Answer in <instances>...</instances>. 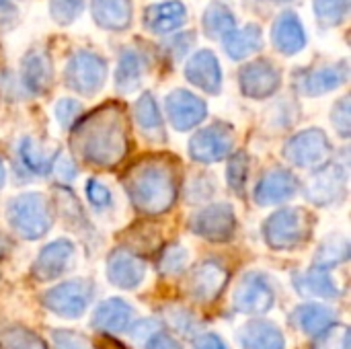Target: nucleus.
Masks as SVG:
<instances>
[{
  "mask_svg": "<svg viewBox=\"0 0 351 349\" xmlns=\"http://www.w3.org/2000/svg\"><path fill=\"white\" fill-rule=\"evenodd\" d=\"M70 144L80 154V158L93 167H117L128 152V128L123 109L111 103L93 111L72 130Z\"/></svg>",
  "mask_w": 351,
  "mask_h": 349,
  "instance_id": "nucleus-1",
  "label": "nucleus"
},
{
  "mask_svg": "<svg viewBox=\"0 0 351 349\" xmlns=\"http://www.w3.org/2000/svg\"><path fill=\"white\" fill-rule=\"evenodd\" d=\"M177 171L167 158H144L125 175V191L144 216H160L175 206Z\"/></svg>",
  "mask_w": 351,
  "mask_h": 349,
  "instance_id": "nucleus-2",
  "label": "nucleus"
},
{
  "mask_svg": "<svg viewBox=\"0 0 351 349\" xmlns=\"http://www.w3.org/2000/svg\"><path fill=\"white\" fill-rule=\"evenodd\" d=\"M6 218L10 228L25 241H37L53 226V206L41 193H23L8 202Z\"/></svg>",
  "mask_w": 351,
  "mask_h": 349,
  "instance_id": "nucleus-3",
  "label": "nucleus"
},
{
  "mask_svg": "<svg viewBox=\"0 0 351 349\" xmlns=\"http://www.w3.org/2000/svg\"><path fill=\"white\" fill-rule=\"evenodd\" d=\"M315 218L302 208H284L263 222V239L274 251H294L313 237Z\"/></svg>",
  "mask_w": 351,
  "mask_h": 349,
  "instance_id": "nucleus-4",
  "label": "nucleus"
},
{
  "mask_svg": "<svg viewBox=\"0 0 351 349\" xmlns=\"http://www.w3.org/2000/svg\"><path fill=\"white\" fill-rule=\"evenodd\" d=\"M95 296V284L86 278H72L41 294V304L49 313L62 319H80L90 306Z\"/></svg>",
  "mask_w": 351,
  "mask_h": 349,
  "instance_id": "nucleus-5",
  "label": "nucleus"
},
{
  "mask_svg": "<svg viewBox=\"0 0 351 349\" xmlns=\"http://www.w3.org/2000/svg\"><path fill=\"white\" fill-rule=\"evenodd\" d=\"M228 282V267L218 259H206L189 269L185 280V294L197 304H212L222 296Z\"/></svg>",
  "mask_w": 351,
  "mask_h": 349,
  "instance_id": "nucleus-6",
  "label": "nucleus"
},
{
  "mask_svg": "<svg viewBox=\"0 0 351 349\" xmlns=\"http://www.w3.org/2000/svg\"><path fill=\"white\" fill-rule=\"evenodd\" d=\"M234 311L249 315V317H261L276 304V290L267 276L261 272H249L245 274L232 294Z\"/></svg>",
  "mask_w": 351,
  "mask_h": 349,
  "instance_id": "nucleus-7",
  "label": "nucleus"
},
{
  "mask_svg": "<svg viewBox=\"0 0 351 349\" xmlns=\"http://www.w3.org/2000/svg\"><path fill=\"white\" fill-rule=\"evenodd\" d=\"M331 142L323 130H304L292 136L284 146V158L300 169H319L331 158Z\"/></svg>",
  "mask_w": 351,
  "mask_h": 349,
  "instance_id": "nucleus-8",
  "label": "nucleus"
},
{
  "mask_svg": "<svg viewBox=\"0 0 351 349\" xmlns=\"http://www.w3.org/2000/svg\"><path fill=\"white\" fill-rule=\"evenodd\" d=\"M66 84L84 97L99 93L107 78V62L95 51H78L68 60L64 72Z\"/></svg>",
  "mask_w": 351,
  "mask_h": 349,
  "instance_id": "nucleus-9",
  "label": "nucleus"
},
{
  "mask_svg": "<svg viewBox=\"0 0 351 349\" xmlns=\"http://www.w3.org/2000/svg\"><path fill=\"white\" fill-rule=\"evenodd\" d=\"M348 191V173L341 165H323L306 181L304 195L311 204L327 208L343 202Z\"/></svg>",
  "mask_w": 351,
  "mask_h": 349,
  "instance_id": "nucleus-10",
  "label": "nucleus"
},
{
  "mask_svg": "<svg viewBox=\"0 0 351 349\" xmlns=\"http://www.w3.org/2000/svg\"><path fill=\"white\" fill-rule=\"evenodd\" d=\"M234 146V132L228 123L216 121L199 130L189 142V154L193 160L210 165L226 158Z\"/></svg>",
  "mask_w": 351,
  "mask_h": 349,
  "instance_id": "nucleus-11",
  "label": "nucleus"
},
{
  "mask_svg": "<svg viewBox=\"0 0 351 349\" xmlns=\"http://www.w3.org/2000/svg\"><path fill=\"white\" fill-rule=\"evenodd\" d=\"M189 228L210 243H228L237 232V216L232 206L212 204L189 220Z\"/></svg>",
  "mask_w": 351,
  "mask_h": 349,
  "instance_id": "nucleus-12",
  "label": "nucleus"
},
{
  "mask_svg": "<svg viewBox=\"0 0 351 349\" xmlns=\"http://www.w3.org/2000/svg\"><path fill=\"white\" fill-rule=\"evenodd\" d=\"M74 257H76L74 243L68 239H58L39 251V255L31 265V278L39 284L53 282L72 269Z\"/></svg>",
  "mask_w": 351,
  "mask_h": 349,
  "instance_id": "nucleus-13",
  "label": "nucleus"
},
{
  "mask_svg": "<svg viewBox=\"0 0 351 349\" xmlns=\"http://www.w3.org/2000/svg\"><path fill=\"white\" fill-rule=\"evenodd\" d=\"M241 91L249 99H269L282 84V74L278 66L269 60H253L251 64L243 66L239 72Z\"/></svg>",
  "mask_w": 351,
  "mask_h": 349,
  "instance_id": "nucleus-14",
  "label": "nucleus"
},
{
  "mask_svg": "<svg viewBox=\"0 0 351 349\" xmlns=\"http://www.w3.org/2000/svg\"><path fill=\"white\" fill-rule=\"evenodd\" d=\"M107 278L121 290H136L146 278V261L136 251L117 247L107 257Z\"/></svg>",
  "mask_w": 351,
  "mask_h": 349,
  "instance_id": "nucleus-15",
  "label": "nucleus"
},
{
  "mask_svg": "<svg viewBox=\"0 0 351 349\" xmlns=\"http://www.w3.org/2000/svg\"><path fill=\"white\" fill-rule=\"evenodd\" d=\"M165 107H167V115H169L173 128L179 132L193 130L208 115V105L197 95H193L191 91H185V88H175L173 93H169Z\"/></svg>",
  "mask_w": 351,
  "mask_h": 349,
  "instance_id": "nucleus-16",
  "label": "nucleus"
},
{
  "mask_svg": "<svg viewBox=\"0 0 351 349\" xmlns=\"http://www.w3.org/2000/svg\"><path fill=\"white\" fill-rule=\"evenodd\" d=\"M348 74H350L348 64L339 62V64H331V66L300 70L294 74V84H296L298 93H302L304 97H319V95H325V93L341 86L348 80Z\"/></svg>",
  "mask_w": 351,
  "mask_h": 349,
  "instance_id": "nucleus-17",
  "label": "nucleus"
},
{
  "mask_svg": "<svg viewBox=\"0 0 351 349\" xmlns=\"http://www.w3.org/2000/svg\"><path fill=\"white\" fill-rule=\"evenodd\" d=\"M185 78L199 91L218 95L222 88V70L218 58L210 49L195 51L185 66Z\"/></svg>",
  "mask_w": 351,
  "mask_h": 349,
  "instance_id": "nucleus-18",
  "label": "nucleus"
},
{
  "mask_svg": "<svg viewBox=\"0 0 351 349\" xmlns=\"http://www.w3.org/2000/svg\"><path fill=\"white\" fill-rule=\"evenodd\" d=\"M134 321V309L123 298H107L103 300L90 317V327L99 333L119 335L125 333Z\"/></svg>",
  "mask_w": 351,
  "mask_h": 349,
  "instance_id": "nucleus-19",
  "label": "nucleus"
},
{
  "mask_svg": "<svg viewBox=\"0 0 351 349\" xmlns=\"http://www.w3.org/2000/svg\"><path fill=\"white\" fill-rule=\"evenodd\" d=\"M298 179L286 169H271L255 187V202L259 206H274L290 200L298 191Z\"/></svg>",
  "mask_w": 351,
  "mask_h": 349,
  "instance_id": "nucleus-20",
  "label": "nucleus"
},
{
  "mask_svg": "<svg viewBox=\"0 0 351 349\" xmlns=\"http://www.w3.org/2000/svg\"><path fill=\"white\" fill-rule=\"evenodd\" d=\"M243 349H286L284 331L267 319H251L237 333Z\"/></svg>",
  "mask_w": 351,
  "mask_h": 349,
  "instance_id": "nucleus-21",
  "label": "nucleus"
},
{
  "mask_svg": "<svg viewBox=\"0 0 351 349\" xmlns=\"http://www.w3.org/2000/svg\"><path fill=\"white\" fill-rule=\"evenodd\" d=\"M337 317L339 315L335 309H331L327 304H319V302H308V304H300L292 311L290 323L300 333L315 337V335L323 333L325 329H329L331 325H335Z\"/></svg>",
  "mask_w": 351,
  "mask_h": 349,
  "instance_id": "nucleus-22",
  "label": "nucleus"
},
{
  "mask_svg": "<svg viewBox=\"0 0 351 349\" xmlns=\"http://www.w3.org/2000/svg\"><path fill=\"white\" fill-rule=\"evenodd\" d=\"M21 80L23 86L31 95H43L49 91L51 80H53V68H51V58L45 51H29L23 58V70H21Z\"/></svg>",
  "mask_w": 351,
  "mask_h": 349,
  "instance_id": "nucleus-23",
  "label": "nucleus"
},
{
  "mask_svg": "<svg viewBox=\"0 0 351 349\" xmlns=\"http://www.w3.org/2000/svg\"><path fill=\"white\" fill-rule=\"evenodd\" d=\"M187 21V8L179 0H165L150 4L144 12V25L150 33L167 35Z\"/></svg>",
  "mask_w": 351,
  "mask_h": 349,
  "instance_id": "nucleus-24",
  "label": "nucleus"
},
{
  "mask_svg": "<svg viewBox=\"0 0 351 349\" xmlns=\"http://www.w3.org/2000/svg\"><path fill=\"white\" fill-rule=\"evenodd\" d=\"M271 39H274V45L282 53L294 56L302 51V47L306 45V31L300 19L294 12L286 10L276 19L274 29H271Z\"/></svg>",
  "mask_w": 351,
  "mask_h": 349,
  "instance_id": "nucleus-25",
  "label": "nucleus"
},
{
  "mask_svg": "<svg viewBox=\"0 0 351 349\" xmlns=\"http://www.w3.org/2000/svg\"><path fill=\"white\" fill-rule=\"evenodd\" d=\"M294 288L298 294L311 296V298L335 300L341 296V290H339L337 282L333 280V276L329 274V269H323L317 265H313L304 274H296L294 276Z\"/></svg>",
  "mask_w": 351,
  "mask_h": 349,
  "instance_id": "nucleus-26",
  "label": "nucleus"
},
{
  "mask_svg": "<svg viewBox=\"0 0 351 349\" xmlns=\"http://www.w3.org/2000/svg\"><path fill=\"white\" fill-rule=\"evenodd\" d=\"M95 23L107 31H123L132 25V0H90Z\"/></svg>",
  "mask_w": 351,
  "mask_h": 349,
  "instance_id": "nucleus-27",
  "label": "nucleus"
},
{
  "mask_svg": "<svg viewBox=\"0 0 351 349\" xmlns=\"http://www.w3.org/2000/svg\"><path fill=\"white\" fill-rule=\"evenodd\" d=\"M224 49L232 60H245L263 47V33L257 25L234 27L224 37Z\"/></svg>",
  "mask_w": 351,
  "mask_h": 349,
  "instance_id": "nucleus-28",
  "label": "nucleus"
},
{
  "mask_svg": "<svg viewBox=\"0 0 351 349\" xmlns=\"http://www.w3.org/2000/svg\"><path fill=\"white\" fill-rule=\"evenodd\" d=\"M146 72V60L136 49H125L119 58L117 72H115V84L121 93H132L140 86L142 76Z\"/></svg>",
  "mask_w": 351,
  "mask_h": 349,
  "instance_id": "nucleus-29",
  "label": "nucleus"
},
{
  "mask_svg": "<svg viewBox=\"0 0 351 349\" xmlns=\"http://www.w3.org/2000/svg\"><path fill=\"white\" fill-rule=\"evenodd\" d=\"M136 121L146 138L158 140V142L165 140V121L156 105V99L150 93H144L136 101Z\"/></svg>",
  "mask_w": 351,
  "mask_h": 349,
  "instance_id": "nucleus-30",
  "label": "nucleus"
},
{
  "mask_svg": "<svg viewBox=\"0 0 351 349\" xmlns=\"http://www.w3.org/2000/svg\"><path fill=\"white\" fill-rule=\"evenodd\" d=\"M202 27L204 33L212 39H222L228 31H232L237 27V19L232 14V10L222 4V2H212L204 16H202Z\"/></svg>",
  "mask_w": 351,
  "mask_h": 349,
  "instance_id": "nucleus-31",
  "label": "nucleus"
},
{
  "mask_svg": "<svg viewBox=\"0 0 351 349\" xmlns=\"http://www.w3.org/2000/svg\"><path fill=\"white\" fill-rule=\"evenodd\" d=\"M19 156H21V163L25 165L27 171H31L35 175H47L53 169L58 152L45 154L43 148L33 138H23L19 144Z\"/></svg>",
  "mask_w": 351,
  "mask_h": 349,
  "instance_id": "nucleus-32",
  "label": "nucleus"
},
{
  "mask_svg": "<svg viewBox=\"0 0 351 349\" xmlns=\"http://www.w3.org/2000/svg\"><path fill=\"white\" fill-rule=\"evenodd\" d=\"M350 259V241L341 234H333L321 243L315 255V265L323 269H333Z\"/></svg>",
  "mask_w": 351,
  "mask_h": 349,
  "instance_id": "nucleus-33",
  "label": "nucleus"
},
{
  "mask_svg": "<svg viewBox=\"0 0 351 349\" xmlns=\"http://www.w3.org/2000/svg\"><path fill=\"white\" fill-rule=\"evenodd\" d=\"M162 325H169L171 329H175L179 335L183 337H193L202 331L199 319L185 306H169L162 311Z\"/></svg>",
  "mask_w": 351,
  "mask_h": 349,
  "instance_id": "nucleus-34",
  "label": "nucleus"
},
{
  "mask_svg": "<svg viewBox=\"0 0 351 349\" xmlns=\"http://www.w3.org/2000/svg\"><path fill=\"white\" fill-rule=\"evenodd\" d=\"M187 261H189V253L183 245L179 243H173V245H167L160 253H158V259H156V269L160 276H179L185 272L187 267Z\"/></svg>",
  "mask_w": 351,
  "mask_h": 349,
  "instance_id": "nucleus-35",
  "label": "nucleus"
},
{
  "mask_svg": "<svg viewBox=\"0 0 351 349\" xmlns=\"http://www.w3.org/2000/svg\"><path fill=\"white\" fill-rule=\"evenodd\" d=\"M315 14L319 25L337 27L350 14V0H315Z\"/></svg>",
  "mask_w": 351,
  "mask_h": 349,
  "instance_id": "nucleus-36",
  "label": "nucleus"
},
{
  "mask_svg": "<svg viewBox=\"0 0 351 349\" xmlns=\"http://www.w3.org/2000/svg\"><path fill=\"white\" fill-rule=\"evenodd\" d=\"M0 349H47L45 341L25 327H10L0 335Z\"/></svg>",
  "mask_w": 351,
  "mask_h": 349,
  "instance_id": "nucleus-37",
  "label": "nucleus"
},
{
  "mask_svg": "<svg viewBox=\"0 0 351 349\" xmlns=\"http://www.w3.org/2000/svg\"><path fill=\"white\" fill-rule=\"evenodd\" d=\"M313 339V349H350V327L335 323Z\"/></svg>",
  "mask_w": 351,
  "mask_h": 349,
  "instance_id": "nucleus-38",
  "label": "nucleus"
},
{
  "mask_svg": "<svg viewBox=\"0 0 351 349\" xmlns=\"http://www.w3.org/2000/svg\"><path fill=\"white\" fill-rule=\"evenodd\" d=\"M247 175H249V156L245 152H237L228 165V183L232 191H237L239 195H245Z\"/></svg>",
  "mask_w": 351,
  "mask_h": 349,
  "instance_id": "nucleus-39",
  "label": "nucleus"
},
{
  "mask_svg": "<svg viewBox=\"0 0 351 349\" xmlns=\"http://www.w3.org/2000/svg\"><path fill=\"white\" fill-rule=\"evenodd\" d=\"M84 2L86 0H51L49 2V12H51V16H53L56 23L70 25L82 12Z\"/></svg>",
  "mask_w": 351,
  "mask_h": 349,
  "instance_id": "nucleus-40",
  "label": "nucleus"
},
{
  "mask_svg": "<svg viewBox=\"0 0 351 349\" xmlns=\"http://www.w3.org/2000/svg\"><path fill=\"white\" fill-rule=\"evenodd\" d=\"M51 344L53 349H93V344L84 335L70 329H53Z\"/></svg>",
  "mask_w": 351,
  "mask_h": 349,
  "instance_id": "nucleus-41",
  "label": "nucleus"
},
{
  "mask_svg": "<svg viewBox=\"0 0 351 349\" xmlns=\"http://www.w3.org/2000/svg\"><path fill=\"white\" fill-rule=\"evenodd\" d=\"M160 329H165L160 319H140V321H132V325L128 327V333H130L132 339H136L140 344H146Z\"/></svg>",
  "mask_w": 351,
  "mask_h": 349,
  "instance_id": "nucleus-42",
  "label": "nucleus"
},
{
  "mask_svg": "<svg viewBox=\"0 0 351 349\" xmlns=\"http://www.w3.org/2000/svg\"><path fill=\"white\" fill-rule=\"evenodd\" d=\"M82 113V105L78 101H72V99H62L58 105H56V117L58 121L64 125V128H70L72 123L78 121Z\"/></svg>",
  "mask_w": 351,
  "mask_h": 349,
  "instance_id": "nucleus-43",
  "label": "nucleus"
},
{
  "mask_svg": "<svg viewBox=\"0 0 351 349\" xmlns=\"http://www.w3.org/2000/svg\"><path fill=\"white\" fill-rule=\"evenodd\" d=\"M333 125L335 130L339 132L341 138H348L350 136V128H351V111H350V97H343L339 99V103L333 107Z\"/></svg>",
  "mask_w": 351,
  "mask_h": 349,
  "instance_id": "nucleus-44",
  "label": "nucleus"
},
{
  "mask_svg": "<svg viewBox=\"0 0 351 349\" xmlns=\"http://www.w3.org/2000/svg\"><path fill=\"white\" fill-rule=\"evenodd\" d=\"M86 197L95 208H107L111 206V193L105 185H101L97 179H88L86 181Z\"/></svg>",
  "mask_w": 351,
  "mask_h": 349,
  "instance_id": "nucleus-45",
  "label": "nucleus"
},
{
  "mask_svg": "<svg viewBox=\"0 0 351 349\" xmlns=\"http://www.w3.org/2000/svg\"><path fill=\"white\" fill-rule=\"evenodd\" d=\"M144 349H183V346L173 333H169L167 329H160L144 344Z\"/></svg>",
  "mask_w": 351,
  "mask_h": 349,
  "instance_id": "nucleus-46",
  "label": "nucleus"
},
{
  "mask_svg": "<svg viewBox=\"0 0 351 349\" xmlns=\"http://www.w3.org/2000/svg\"><path fill=\"white\" fill-rule=\"evenodd\" d=\"M191 349H228L218 333H197L191 337Z\"/></svg>",
  "mask_w": 351,
  "mask_h": 349,
  "instance_id": "nucleus-47",
  "label": "nucleus"
},
{
  "mask_svg": "<svg viewBox=\"0 0 351 349\" xmlns=\"http://www.w3.org/2000/svg\"><path fill=\"white\" fill-rule=\"evenodd\" d=\"M93 346L97 349H128V346L121 344L115 335H107V333H101V335L93 341Z\"/></svg>",
  "mask_w": 351,
  "mask_h": 349,
  "instance_id": "nucleus-48",
  "label": "nucleus"
},
{
  "mask_svg": "<svg viewBox=\"0 0 351 349\" xmlns=\"http://www.w3.org/2000/svg\"><path fill=\"white\" fill-rule=\"evenodd\" d=\"M51 171H56V173L60 175V179H62V181H72V179L76 177V169H74V165H70L68 160L58 163V158H56V163H53V169H51Z\"/></svg>",
  "mask_w": 351,
  "mask_h": 349,
  "instance_id": "nucleus-49",
  "label": "nucleus"
},
{
  "mask_svg": "<svg viewBox=\"0 0 351 349\" xmlns=\"http://www.w3.org/2000/svg\"><path fill=\"white\" fill-rule=\"evenodd\" d=\"M10 251H12V241L0 230V261L6 259L10 255Z\"/></svg>",
  "mask_w": 351,
  "mask_h": 349,
  "instance_id": "nucleus-50",
  "label": "nucleus"
},
{
  "mask_svg": "<svg viewBox=\"0 0 351 349\" xmlns=\"http://www.w3.org/2000/svg\"><path fill=\"white\" fill-rule=\"evenodd\" d=\"M4 179H6V173H4V165H2V160H0V189H2V185H4Z\"/></svg>",
  "mask_w": 351,
  "mask_h": 349,
  "instance_id": "nucleus-51",
  "label": "nucleus"
},
{
  "mask_svg": "<svg viewBox=\"0 0 351 349\" xmlns=\"http://www.w3.org/2000/svg\"><path fill=\"white\" fill-rule=\"evenodd\" d=\"M282 2H290V0H282Z\"/></svg>",
  "mask_w": 351,
  "mask_h": 349,
  "instance_id": "nucleus-52",
  "label": "nucleus"
}]
</instances>
